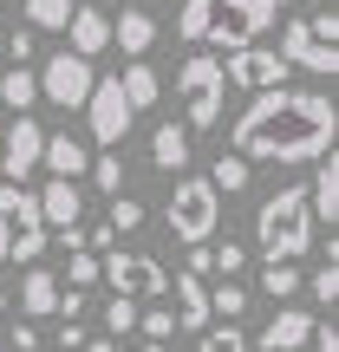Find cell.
Instances as JSON below:
<instances>
[{
  "instance_id": "obj_41",
  "label": "cell",
  "mask_w": 339,
  "mask_h": 352,
  "mask_svg": "<svg viewBox=\"0 0 339 352\" xmlns=\"http://www.w3.org/2000/svg\"><path fill=\"white\" fill-rule=\"evenodd\" d=\"M307 346H314V352H339V333L327 327V320H314V340H307Z\"/></svg>"
},
{
  "instance_id": "obj_8",
  "label": "cell",
  "mask_w": 339,
  "mask_h": 352,
  "mask_svg": "<svg viewBox=\"0 0 339 352\" xmlns=\"http://www.w3.org/2000/svg\"><path fill=\"white\" fill-rule=\"evenodd\" d=\"M78 111H85V131H91L98 151H118L124 131H131V118H138V111H131V98L118 91V78H91V91H85Z\"/></svg>"
},
{
  "instance_id": "obj_11",
  "label": "cell",
  "mask_w": 339,
  "mask_h": 352,
  "mask_svg": "<svg viewBox=\"0 0 339 352\" xmlns=\"http://www.w3.org/2000/svg\"><path fill=\"white\" fill-rule=\"evenodd\" d=\"M39 151H46V131H39V118H13L7 138H0V176L7 183H26V176L39 170Z\"/></svg>"
},
{
  "instance_id": "obj_14",
  "label": "cell",
  "mask_w": 339,
  "mask_h": 352,
  "mask_svg": "<svg viewBox=\"0 0 339 352\" xmlns=\"http://www.w3.org/2000/svg\"><path fill=\"white\" fill-rule=\"evenodd\" d=\"M307 340H314V314H307V307H281L261 327V352H300Z\"/></svg>"
},
{
  "instance_id": "obj_20",
  "label": "cell",
  "mask_w": 339,
  "mask_h": 352,
  "mask_svg": "<svg viewBox=\"0 0 339 352\" xmlns=\"http://www.w3.org/2000/svg\"><path fill=\"white\" fill-rule=\"evenodd\" d=\"M52 300H59V274H46V267L33 261V267H26V280H20V307H26L33 320H46Z\"/></svg>"
},
{
  "instance_id": "obj_12",
  "label": "cell",
  "mask_w": 339,
  "mask_h": 352,
  "mask_svg": "<svg viewBox=\"0 0 339 352\" xmlns=\"http://www.w3.org/2000/svg\"><path fill=\"white\" fill-rule=\"evenodd\" d=\"M33 196H39V222L59 228V235L85 222V189H78L72 176H52V183H46V189H33Z\"/></svg>"
},
{
  "instance_id": "obj_6",
  "label": "cell",
  "mask_w": 339,
  "mask_h": 352,
  "mask_svg": "<svg viewBox=\"0 0 339 352\" xmlns=\"http://www.w3.org/2000/svg\"><path fill=\"white\" fill-rule=\"evenodd\" d=\"M215 222H222V189L209 176H183L176 196H170V235L189 248V241H209Z\"/></svg>"
},
{
  "instance_id": "obj_46",
  "label": "cell",
  "mask_w": 339,
  "mask_h": 352,
  "mask_svg": "<svg viewBox=\"0 0 339 352\" xmlns=\"http://www.w3.org/2000/svg\"><path fill=\"white\" fill-rule=\"evenodd\" d=\"M0 314H7V287H0Z\"/></svg>"
},
{
  "instance_id": "obj_36",
  "label": "cell",
  "mask_w": 339,
  "mask_h": 352,
  "mask_svg": "<svg viewBox=\"0 0 339 352\" xmlns=\"http://www.w3.org/2000/svg\"><path fill=\"white\" fill-rule=\"evenodd\" d=\"M65 274H72L65 287H91V280H98V254H91V248H72V267H65Z\"/></svg>"
},
{
  "instance_id": "obj_7",
  "label": "cell",
  "mask_w": 339,
  "mask_h": 352,
  "mask_svg": "<svg viewBox=\"0 0 339 352\" xmlns=\"http://www.w3.org/2000/svg\"><path fill=\"white\" fill-rule=\"evenodd\" d=\"M98 280H111L124 300H164L170 294V274L157 254H124V248H105L98 254Z\"/></svg>"
},
{
  "instance_id": "obj_22",
  "label": "cell",
  "mask_w": 339,
  "mask_h": 352,
  "mask_svg": "<svg viewBox=\"0 0 339 352\" xmlns=\"http://www.w3.org/2000/svg\"><path fill=\"white\" fill-rule=\"evenodd\" d=\"M26 26L33 33H65V20H72V0H20Z\"/></svg>"
},
{
  "instance_id": "obj_26",
  "label": "cell",
  "mask_w": 339,
  "mask_h": 352,
  "mask_svg": "<svg viewBox=\"0 0 339 352\" xmlns=\"http://www.w3.org/2000/svg\"><path fill=\"white\" fill-rule=\"evenodd\" d=\"M138 333H144V340H151V346H164V340H176V333H183V327H176V314H170V307H138Z\"/></svg>"
},
{
  "instance_id": "obj_45",
  "label": "cell",
  "mask_w": 339,
  "mask_h": 352,
  "mask_svg": "<svg viewBox=\"0 0 339 352\" xmlns=\"http://www.w3.org/2000/svg\"><path fill=\"white\" fill-rule=\"evenodd\" d=\"M131 352H164V346H151V340H144V346H131Z\"/></svg>"
},
{
  "instance_id": "obj_44",
  "label": "cell",
  "mask_w": 339,
  "mask_h": 352,
  "mask_svg": "<svg viewBox=\"0 0 339 352\" xmlns=\"http://www.w3.org/2000/svg\"><path fill=\"white\" fill-rule=\"evenodd\" d=\"M7 235H13V222H7V215H0V261H7Z\"/></svg>"
},
{
  "instance_id": "obj_31",
  "label": "cell",
  "mask_w": 339,
  "mask_h": 352,
  "mask_svg": "<svg viewBox=\"0 0 339 352\" xmlns=\"http://www.w3.org/2000/svg\"><path fill=\"white\" fill-rule=\"evenodd\" d=\"M209 183H215V189H228V196H235V189H248V157L222 151V157H215V170H209Z\"/></svg>"
},
{
  "instance_id": "obj_16",
  "label": "cell",
  "mask_w": 339,
  "mask_h": 352,
  "mask_svg": "<svg viewBox=\"0 0 339 352\" xmlns=\"http://www.w3.org/2000/svg\"><path fill=\"white\" fill-rule=\"evenodd\" d=\"M85 164H91V151H85V138H72V131H59V138H46V151H39V170L46 176H85Z\"/></svg>"
},
{
  "instance_id": "obj_3",
  "label": "cell",
  "mask_w": 339,
  "mask_h": 352,
  "mask_svg": "<svg viewBox=\"0 0 339 352\" xmlns=\"http://www.w3.org/2000/svg\"><path fill=\"white\" fill-rule=\"evenodd\" d=\"M281 59H287V72H339V13L333 7H314V13H294L287 26H281Z\"/></svg>"
},
{
  "instance_id": "obj_49",
  "label": "cell",
  "mask_w": 339,
  "mask_h": 352,
  "mask_svg": "<svg viewBox=\"0 0 339 352\" xmlns=\"http://www.w3.org/2000/svg\"><path fill=\"white\" fill-rule=\"evenodd\" d=\"M0 352H7V346H0Z\"/></svg>"
},
{
  "instance_id": "obj_39",
  "label": "cell",
  "mask_w": 339,
  "mask_h": 352,
  "mask_svg": "<svg viewBox=\"0 0 339 352\" xmlns=\"http://www.w3.org/2000/svg\"><path fill=\"white\" fill-rule=\"evenodd\" d=\"M20 202H26V189H20V183H7V176H0V215H7V222H13V215H20Z\"/></svg>"
},
{
  "instance_id": "obj_10",
  "label": "cell",
  "mask_w": 339,
  "mask_h": 352,
  "mask_svg": "<svg viewBox=\"0 0 339 352\" xmlns=\"http://www.w3.org/2000/svg\"><path fill=\"white\" fill-rule=\"evenodd\" d=\"M222 78H228V85H241V91H274V85H287V59H281L274 46L254 39V46H235L222 59Z\"/></svg>"
},
{
  "instance_id": "obj_9",
  "label": "cell",
  "mask_w": 339,
  "mask_h": 352,
  "mask_svg": "<svg viewBox=\"0 0 339 352\" xmlns=\"http://www.w3.org/2000/svg\"><path fill=\"white\" fill-rule=\"evenodd\" d=\"M33 78H39V98H46V104H59V111H78V104H85V91H91V78H98V65L78 59V52L65 46V52H52V59L39 65Z\"/></svg>"
},
{
  "instance_id": "obj_47",
  "label": "cell",
  "mask_w": 339,
  "mask_h": 352,
  "mask_svg": "<svg viewBox=\"0 0 339 352\" xmlns=\"http://www.w3.org/2000/svg\"><path fill=\"white\" fill-rule=\"evenodd\" d=\"M0 20H7V0H0Z\"/></svg>"
},
{
  "instance_id": "obj_2",
  "label": "cell",
  "mask_w": 339,
  "mask_h": 352,
  "mask_svg": "<svg viewBox=\"0 0 339 352\" xmlns=\"http://www.w3.org/2000/svg\"><path fill=\"white\" fill-rule=\"evenodd\" d=\"M254 248L261 261H300L314 248V209H307V183H281L274 196L254 209Z\"/></svg>"
},
{
  "instance_id": "obj_18",
  "label": "cell",
  "mask_w": 339,
  "mask_h": 352,
  "mask_svg": "<svg viewBox=\"0 0 339 352\" xmlns=\"http://www.w3.org/2000/svg\"><path fill=\"white\" fill-rule=\"evenodd\" d=\"M151 170H164V176L189 170V131H183V124H157V138H151Z\"/></svg>"
},
{
  "instance_id": "obj_4",
  "label": "cell",
  "mask_w": 339,
  "mask_h": 352,
  "mask_svg": "<svg viewBox=\"0 0 339 352\" xmlns=\"http://www.w3.org/2000/svg\"><path fill=\"white\" fill-rule=\"evenodd\" d=\"M176 98H183V131H215L222 124V104H228V78L215 52H189L176 65Z\"/></svg>"
},
{
  "instance_id": "obj_24",
  "label": "cell",
  "mask_w": 339,
  "mask_h": 352,
  "mask_svg": "<svg viewBox=\"0 0 339 352\" xmlns=\"http://www.w3.org/2000/svg\"><path fill=\"white\" fill-rule=\"evenodd\" d=\"M85 176L105 189V196H124V157H118V151H98V157L85 164Z\"/></svg>"
},
{
  "instance_id": "obj_43",
  "label": "cell",
  "mask_w": 339,
  "mask_h": 352,
  "mask_svg": "<svg viewBox=\"0 0 339 352\" xmlns=\"http://www.w3.org/2000/svg\"><path fill=\"white\" fill-rule=\"evenodd\" d=\"M78 352H118L111 340H85V346H78Z\"/></svg>"
},
{
  "instance_id": "obj_30",
  "label": "cell",
  "mask_w": 339,
  "mask_h": 352,
  "mask_svg": "<svg viewBox=\"0 0 339 352\" xmlns=\"http://www.w3.org/2000/svg\"><path fill=\"white\" fill-rule=\"evenodd\" d=\"M209 267H215L222 280H235L241 267H248V248H241L235 235H228V241H209Z\"/></svg>"
},
{
  "instance_id": "obj_32",
  "label": "cell",
  "mask_w": 339,
  "mask_h": 352,
  "mask_svg": "<svg viewBox=\"0 0 339 352\" xmlns=\"http://www.w3.org/2000/svg\"><path fill=\"white\" fill-rule=\"evenodd\" d=\"M202 33H209V0H183V13H176V39L202 46Z\"/></svg>"
},
{
  "instance_id": "obj_29",
  "label": "cell",
  "mask_w": 339,
  "mask_h": 352,
  "mask_svg": "<svg viewBox=\"0 0 339 352\" xmlns=\"http://www.w3.org/2000/svg\"><path fill=\"white\" fill-rule=\"evenodd\" d=\"M300 280H307V274H300L294 261H261V294H274V300H287Z\"/></svg>"
},
{
  "instance_id": "obj_37",
  "label": "cell",
  "mask_w": 339,
  "mask_h": 352,
  "mask_svg": "<svg viewBox=\"0 0 339 352\" xmlns=\"http://www.w3.org/2000/svg\"><path fill=\"white\" fill-rule=\"evenodd\" d=\"M314 300H320V307H333V300H339V254L314 274Z\"/></svg>"
},
{
  "instance_id": "obj_19",
  "label": "cell",
  "mask_w": 339,
  "mask_h": 352,
  "mask_svg": "<svg viewBox=\"0 0 339 352\" xmlns=\"http://www.w3.org/2000/svg\"><path fill=\"white\" fill-rule=\"evenodd\" d=\"M111 39L131 52V59H144V52L157 46V20H151V13H138V7H124V13L111 20Z\"/></svg>"
},
{
  "instance_id": "obj_23",
  "label": "cell",
  "mask_w": 339,
  "mask_h": 352,
  "mask_svg": "<svg viewBox=\"0 0 339 352\" xmlns=\"http://www.w3.org/2000/svg\"><path fill=\"white\" fill-rule=\"evenodd\" d=\"M46 241H52V228H39V222H26V228H13V235H7V261H20V267H33L39 254H46Z\"/></svg>"
},
{
  "instance_id": "obj_27",
  "label": "cell",
  "mask_w": 339,
  "mask_h": 352,
  "mask_svg": "<svg viewBox=\"0 0 339 352\" xmlns=\"http://www.w3.org/2000/svg\"><path fill=\"white\" fill-rule=\"evenodd\" d=\"M33 98H39V78L26 72V65H13V72L0 78V104H13V111H26Z\"/></svg>"
},
{
  "instance_id": "obj_21",
  "label": "cell",
  "mask_w": 339,
  "mask_h": 352,
  "mask_svg": "<svg viewBox=\"0 0 339 352\" xmlns=\"http://www.w3.org/2000/svg\"><path fill=\"white\" fill-rule=\"evenodd\" d=\"M118 91L131 98V111H151V104H157V91H164V85H157V72H151V65H138V59H131L124 72H118Z\"/></svg>"
},
{
  "instance_id": "obj_28",
  "label": "cell",
  "mask_w": 339,
  "mask_h": 352,
  "mask_svg": "<svg viewBox=\"0 0 339 352\" xmlns=\"http://www.w3.org/2000/svg\"><path fill=\"white\" fill-rule=\"evenodd\" d=\"M138 307L144 300H124V294H111V300H105V333H111V340H124V333H138Z\"/></svg>"
},
{
  "instance_id": "obj_38",
  "label": "cell",
  "mask_w": 339,
  "mask_h": 352,
  "mask_svg": "<svg viewBox=\"0 0 339 352\" xmlns=\"http://www.w3.org/2000/svg\"><path fill=\"white\" fill-rule=\"evenodd\" d=\"M33 52H39V33H33V26H20V33L7 39V59H13V65H26Z\"/></svg>"
},
{
  "instance_id": "obj_48",
  "label": "cell",
  "mask_w": 339,
  "mask_h": 352,
  "mask_svg": "<svg viewBox=\"0 0 339 352\" xmlns=\"http://www.w3.org/2000/svg\"><path fill=\"white\" fill-rule=\"evenodd\" d=\"M314 7H333V0H314Z\"/></svg>"
},
{
  "instance_id": "obj_17",
  "label": "cell",
  "mask_w": 339,
  "mask_h": 352,
  "mask_svg": "<svg viewBox=\"0 0 339 352\" xmlns=\"http://www.w3.org/2000/svg\"><path fill=\"white\" fill-rule=\"evenodd\" d=\"M176 327H189V333H202L209 327V287H202V274H176Z\"/></svg>"
},
{
  "instance_id": "obj_34",
  "label": "cell",
  "mask_w": 339,
  "mask_h": 352,
  "mask_svg": "<svg viewBox=\"0 0 339 352\" xmlns=\"http://www.w3.org/2000/svg\"><path fill=\"white\" fill-rule=\"evenodd\" d=\"M105 222H111V235H131V228H144V202L138 196H111V215Z\"/></svg>"
},
{
  "instance_id": "obj_1",
  "label": "cell",
  "mask_w": 339,
  "mask_h": 352,
  "mask_svg": "<svg viewBox=\"0 0 339 352\" xmlns=\"http://www.w3.org/2000/svg\"><path fill=\"white\" fill-rule=\"evenodd\" d=\"M339 111L327 91H248V111L235 118V157L248 164H314V157L333 151Z\"/></svg>"
},
{
  "instance_id": "obj_13",
  "label": "cell",
  "mask_w": 339,
  "mask_h": 352,
  "mask_svg": "<svg viewBox=\"0 0 339 352\" xmlns=\"http://www.w3.org/2000/svg\"><path fill=\"white\" fill-rule=\"evenodd\" d=\"M307 209H314V222H339V151L314 157V183H307Z\"/></svg>"
},
{
  "instance_id": "obj_33",
  "label": "cell",
  "mask_w": 339,
  "mask_h": 352,
  "mask_svg": "<svg viewBox=\"0 0 339 352\" xmlns=\"http://www.w3.org/2000/svg\"><path fill=\"white\" fill-rule=\"evenodd\" d=\"M196 352H248V340H241L235 320H222V327H202V346Z\"/></svg>"
},
{
  "instance_id": "obj_42",
  "label": "cell",
  "mask_w": 339,
  "mask_h": 352,
  "mask_svg": "<svg viewBox=\"0 0 339 352\" xmlns=\"http://www.w3.org/2000/svg\"><path fill=\"white\" fill-rule=\"evenodd\" d=\"M59 346H65V352H78V346H85V327H72V320H65V327H59Z\"/></svg>"
},
{
  "instance_id": "obj_35",
  "label": "cell",
  "mask_w": 339,
  "mask_h": 352,
  "mask_svg": "<svg viewBox=\"0 0 339 352\" xmlns=\"http://www.w3.org/2000/svg\"><path fill=\"white\" fill-rule=\"evenodd\" d=\"M52 314H59V320H72V327H78V320L91 314V300H85V287H59V300H52Z\"/></svg>"
},
{
  "instance_id": "obj_25",
  "label": "cell",
  "mask_w": 339,
  "mask_h": 352,
  "mask_svg": "<svg viewBox=\"0 0 339 352\" xmlns=\"http://www.w3.org/2000/svg\"><path fill=\"white\" fill-rule=\"evenodd\" d=\"M241 314H248V287H241V280L209 287V320H241Z\"/></svg>"
},
{
  "instance_id": "obj_15",
  "label": "cell",
  "mask_w": 339,
  "mask_h": 352,
  "mask_svg": "<svg viewBox=\"0 0 339 352\" xmlns=\"http://www.w3.org/2000/svg\"><path fill=\"white\" fill-rule=\"evenodd\" d=\"M65 33H72V52H78V59H98V52L111 46V13H105V7H72Z\"/></svg>"
},
{
  "instance_id": "obj_5",
  "label": "cell",
  "mask_w": 339,
  "mask_h": 352,
  "mask_svg": "<svg viewBox=\"0 0 339 352\" xmlns=\"http://www.w3.org/2000/svg\"><path fill=\"white\" fill-rule=\"evenodd\" d=\"M281 7H287V0H209V46H254V39L267 33V26L281 20Z\"/></svg>"
},
{
  "instance_id": "obj_40",
  "label": "cell",
  "mask_w": 339,
  "mask_h": 352,
  "mask_svg": "<svg viewBox=\"0 0 339 352\" xmlns=\"http://www.w3.org/2000/svg\"><path fill=\"white\" fill-rule=\"evenodd\" d=\"M0 346H13V352H39V333H33V327H13Z\"/></svg>"
}]
</instances>
